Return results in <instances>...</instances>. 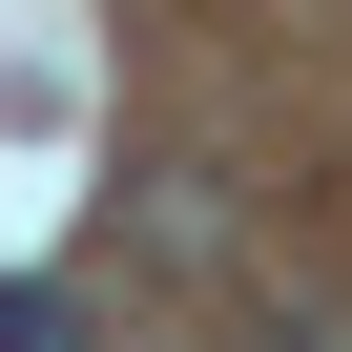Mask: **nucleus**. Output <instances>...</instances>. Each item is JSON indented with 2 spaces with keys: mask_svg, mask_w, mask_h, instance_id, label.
I'll use <instances>...</instances> for the list:
<instances>
[{
  "mask_svg": "<svg viewBox=\"0 0 352 352\" xmlns=\"http://www.w3.org/2000/svg\"><path fill=\"white\" fill-rule=\"evenodd\" d=\"M0 352H83V311L63 290H0Z\"/></svg>",
  "mask_w": 352,
  "mask_h": 352,
  "instance_id": "1",
  "label": "nucleus"
}]
</instances>
